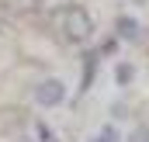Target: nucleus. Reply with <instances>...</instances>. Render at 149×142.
Masks as SVG:
<instances>
[{
	"label": "nucleus",
	"instance_id": "1",
	"mask_svg": "<svg viewBox=\"0 0 149 142\" xmlns=\"http://www.w3.org/2000/svg\"><path fill=\"white\" fill-rule=\"evenodd\" d=\"M59 31L66 42H87V38L94 35V21H90V14L83 10V7H70L66 14H59Z\"/></svg>",
	"mask_w": 149,
	"mask_h": 142
},
{
	"label": "nucleus",
	"instance_id": "2",
	"mask_svg": "<svg viewBox=\"0 0 149 142\" xmlns=\"http://www.w3.org/2000/svg\"><path fill=\"white\" fill-rule=\"evenodd\" d=\"M63 97H66V87H63V80H42L35 87V101L42 107H59L63 104Z\"/></svg>",
	"mask_w": 149,
	"mask_h": 142
},
{
	"label": "nucleus",
	"instance_id": "3",
	"mask_svg": "<svg viewBox=\"0 0 149 142\" xmlns=\"http://www.w3.org/2000/svg\"><path fill=\"white\" fill-rule=\"evenodd\" d=\"M114 35L135 42V38H139V21H135V17H128V14H125V17H118V21H114Z\"/></svg>",
	"mask_w": 149,
	"mask_h": 142
},
{
	"label": "nucleus",
	"instance_id": "4",
	"mask_svg": "<svg viewBox=\"0 0 149 142\" xmlns=\"http://www.w3.org/2000/svg\"><path fill=\"white\" fill-rule=\"evenodd\" d=\"M28 142H59L56 139V135H52V128H49V125H45V121H31V125H28Z\"/></svg>",
	"mask_w": 149,
	"mask_h": 142
},
{
	"label": "nucleus",
	"instance_id": "5",
	"mask_svg": "<svg viewBox=\"0 0 149 142\" xmlns=\"http://www.w3.org/2000/svg\"><path fill=\"white\" fill-rule=\"evenodd\" d=\"M0 10L3 14H28V10H38V0H0Z\"/></svg>",
	"mask_w": 149,
	"mask_h": 142
},
{
	"label": "nucleus",
	"instance_id": "6",
	"mask_svg": "<svg viewBox=\"0 0 149 142\" xmlns=\"http://www.w3.org/2000/svg\"><path fill=\"white\" fill-rule=\"evenodd\" d=\"M70 7H73V0H38L42 14H66Z\"/></svg>",
	"mask_w": 149,
	"mask_h": 142
},
{
	"label": "nucleus",
	"instance_id": "7",
	"mask_svg": "<svg viewBox=\"0 0 149 142\" xmlns=\"http://www.w3.org/2000/svg\"><path fill=\"white\" fill-rule=\"evenodd\" d=\"M97 59H101V52H90V56L83 59V83H80V90H87V87L94 83V70H97Z\"/></svg>",
	"mask_w": 149,
	"mask_h": 142
},
{
	"label": "nucleus",
	"instance_id": "8",
	"mask_svg": "<svg viewBox=\"0 0 149 142\" xmlns=\"http://www.w3.org/2000/svg\"><path fill=\"white\" fill-rule=\"evenodd\" d=\"M118 83H132V66H128V63L118 66Z\"/></svg>",
	"mask_w": 149,
	"mask_h": 142
},
{
	"label": "nucleus",
	"instance_id": "9",
	"mask_svg": "<svg viewBox=\"0 0 149 142\" xmlns=\"http://www.w3.org/2000/svg\"><path fill=\"white\" fill-rule=\"evenodd\" d=\"M97 139H101V142H121V139H118V128H111V125H108V128H104Z\"/></svg>",
	"mask_w": 149,
	"mask_h": 142
},
{
	"label": "nucleus",
	"instance_id": "10",
	"mask_svg": "<svg viewBox=\"0 0 149 142\" xmlns=\"http://www.w3.org/2000/svg\"><path fill=\"white\" fill-rule=\"evenodd\" d=\"M114 49H118V38H108V42H104L97 52H101V56H108V52H114Z\"/></svg>",
	"mask_w": 149,
	"mask_h": 142
},
{
	"label": "nucleus",
	"instance_id": "11",
	"mask_svg": "<svg viewBox=\"0 0 149 142\" xmlns=\"http://www.w3.org/2000/svg\"><path fill=\"white\" fill-rule=\"evenodd\" d=\"M128 142H149V132H135V135H132Z\"/></svg>",
	"mask_w": 149,
	"mask_h": 142
},
{
	"label": "nucleus",
	"instance_id": "12",
	"mask_svg": "<svg viewBox=\"0 0 149 142\" xmlns=\"http://www.w3.org/2000/svg\"><path fill=\"white\" fill-rule=\"evenodd\" d=\"M135 3H142V0H135Z\"/></svg>",
	"mask_w": 149,
	"mask_h": 142
},
{
	"label": "nucleus",
	"instance_id": "13",
	"mask_svg": "<svg viewBox=\"0 0 149 142\" xmlns=\"http://www.w3.org/2000/svg\"><path fill=\"white\" fill-rule=\"evenodd\" d=\"M94 142H101V139H94Z\"/></svg>",
	"mask_w": 149,
	"mask_h": 142
}]
</instances>
